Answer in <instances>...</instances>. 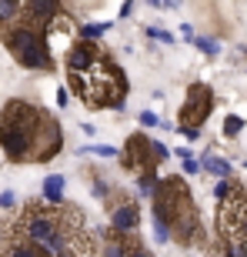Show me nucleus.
<instances>
[{
    "label": "nucleus",
    "instance_id": "f257e3e1",
    "mask_svg": "<svg viewBox=\"0 0 247 257\" xmlns=\"http://www.w3.org/2000/svg\"><path fill=\"white\" fill-rule=\"evenodd\" d=\"M0 147L14 164L50 161L64 147V134L47 110L27 100H7V107L0 110Z\"/></svg>",
    "mask_w": 247,
    "mask_h": 257
},
{
    "label": "nucleus",
    "instance_id": "f03ea898",
    "mask_svg": "<svg viewBox=\"0 0 247 257\" xmlns=\"http://www.w3.org/2000/svg\"><path fill=\"white\" fill-rule=\"evenodd\" d=\"M154 220L171 227V234L184 247H194L204 237L197 207H194V197H190L184 177H164L157 184V191H154Z\"/></svg>",
    "mask_w": 247,
    "mask_h": 257
},
{
    "label": "nucleus",
    "instance_id": "7ed1b4c3",
    "mask_svg": "<svg viewBox=\"0 0 247 257\" xmlns=\"http://www.w3.org/2000/svg\"><path fill=\"white\" fill-rule=\"evenodd\" d=\"M70 80V90H74L87 107L94 110H104V107H114L120 110L124 107V97H127V77L124 70L117 67L114 57H100L94 67H87L84 74H67Z\"/></svg>",
    "mask_w": 247,
    "mask_h": 257
},
{
    "label": "nucleus",
    "instance_id": "20e7f679",
    "mask_svg": "<svg viewBox=\"0 0 247 257\" xmlns=\"http://www.w3.org/2000/svg\"><path fill=\"white\" fill-rule=\"evenodd\" d=\"M0 34H4V44L20 67H27V70H50L54 67L47 50V27H37L27 17H20L14 27L0 30Z\"/></svg>",
    "mask_w": 247,
    "mask_h": 257
},
{
    "label": "nucleus",
    "instance_id": "39448f33",
    "mask_svg": "<svg viewBox=\"0 0 247 257\" xmlns=\"http://www.w3.org/2000/svg\"><path fill=\"white\" fill-rule=\"evenodd\" d=\"M210 107H214V90H210L207 84H190L187 100H184V107H181V134L184 137H187V134H200L197 127L207 120Z\"/></svg>",
    "mask_w": 247,
    "mask_h": 257
},
{
    "label": "nucleus",
    "instance_id": "423d86ee",
    "mask_svg": "<svg viewBox=\"0 0 247 257\" xmlns=\"http://www.w3.org/2000/svg\"><path fill=\"white\" fill-rule=\"evenodd\" d=\"M107 207H110V230L120 234V237H137V230H141V207L131 197H124V194L107 200Z\"/></svg>",
    "mask_w": 247,
    "mask_h": 257
},
{
    "label": "nucleus",
    "instance_id": "0eeeda50",
    "mask_svg": "<svg viewBox=\"0 0 247 257\" xmlns=\"http://www.w3.org/2000/svg\"><path fill=\"white\" fill-rule=\"evenodd\" d=\"M124 164L137 174H147L157 164V154H154V141L144 137V134H131V141L124 147Z\"/></svg>",
    "mask_w": 247,
    "mask_h": 257
},
{
    "label": "nucleus",
    "instance_id": "6e6552de",
    "mask_svg": "<svg viewBox=\"0 0 247 257\" xmlns=\"http://www.w3.org/2000/svg\"><path fill=\"white\" fill-rule=\"evenodd\" d=\"M104 57V47H97L94 40H74L67 50V74H84L87 67H94L97 60Z\"/></svg>",
    "mask_w": 247,
    "mask_h": 257
},
{
    "label": "nucleus",
    "instance_id": "1a4fd4ad",
    "mask_svg": "<svg viewBox=\"0 0 247 257\" xmlns=\"http://www.w3.org/2000/svg\"><path fill=\"white\" fill-rule=\"evenodd\" d=\"M127 247H131V237H120L107 227L104 234V257H127Z\"/></svg>",
    "mask_w": 247,
    "mask_h": 257
},
{
    "label": "nucleus",
    "instance_id": "9d476101",
    "mask_svg": "<svg viewBox=\"0 0 247 257\" xmlns=\"http://www.w3.org/2000/svg\"><path fill=\"white\" fill-rule=\"evenodd\" d=\"M20 17H24V4H14V0H0V30L14 27Z\"/></svg>",
    "mask_w": 247,
    "mask_h": 257
},
{
    "label": "nucleus",
    "instance_id": "9b49d317",
    "mask_svg": "<svg viewBox=\"0 0 247 257\" xmlns=\"http://www.w3.org/2000/svg\"><path fill=\"white\" fill-rule=\"evenodd\" d=\"M44 200L47 204H64V177L60 174H50L44 181Z\"/></svg>",
    "mask_w": 247,
    "mask_h": 257
},
{
    "label": "nucleus",
    "instance_id": "f8f14e48",
    "mask_svg": "<svg viewBox=\"0 0 247 257\" xmlns=\"http://www.w3.org/2000/svg\"><path fill=\"white\" fill-rule=\"evenodd\" d=\"M204 167H207L214 177H224V181H227V174H230L227 161H224V157H217V154H207V157H204Z\"/></svg>",
    "mask_w": 247,
    "mask_h": 257
},
{
    "label": "nucleus",
    "instance_id": "ddd939ff",
    "mask_svg": "<svg viewBox=\"0 0 247 257\" xmlns=\"http://www.w3.org/2000/svg\"><path fill=\"white\" fill-rule=\"evenodd\" d=\"M127 257H154L151 250L144 247L141 244V234H137V237H131V247H127Z\"/></svg>",
    "mask_w": 247,
    "mask_h": 257
},
{
    "label": "nucleus",
    "instance_id": "4468645a",
    "mask_svg": "<svg viewBox=\"0 0 247 257\" xmlns=\"http://www.w3.org/2000/svg\"><path fill=\"white\" fill-rule=\"evenodd\" d=\"M107 27H110V24H84V27H80V40H94L97 34L107 30Z\"/></svg>",
    "mask_w": 247,
    "mask_h": 257
},
{
    "label": "nucleus",
    "instance_id": "2eb2a0df",
    "mask_svg": "<svg viewBox=\"0 0 247 257\" xmlns=\"http://www.w3.org/2000/svg\"><path fill=\"white\" fill-rule=\"evenodd\" d=\"M240 127H244V120H240V117H234V114H230L227 120H224V134H227V137H237Z\"/></svg>",
    "mask_w": 247,
    "mask_h": 257
},
{
    "label": "nucleus",
    "instance_id": "dca6fc26",
    "mask_svg": "<svg viewBox=\"0 0 247 257\" xmlns=\"http://www.w3.org/2000/svg\"><path fill=\"white\" fill-rule=\"evenodd\" d=\"M177 157L184 161V171H187V174H197V171H200V164L190 157V151H177Z\"/></svg>",
    "mask_w": 247,
    "mask_h": 257
},
{
    "label": "nucleus",
    "instance_id": "f3484780",
    "mask_svg": "<svg viewBox=\"0 0 247 257\" xmlns=\"http://www.w3.org/2000/svg\"><path fill=\"white\" fill-rule=\"evenodd\" d=\"M197 47L204 50L207 57H214V54H217V44H214V40H197Z\"/></svg>",
    "mask_w": 247,
    "mask_h": 257
},
{
    "label": "nucleus",
    "instance_id": "a211bd4d",
    "mask_svg": "<svg viewBox=\"0 0 247 257\" xmlns=\"http://www.w3.org/2000/svg\"><path fill=\"white\" fill-rule=\"evenodd\" d=\"M14 204H17V197H14L10 191H7V194H0V207H7V210H10Z\"/></svg>",
    "mask_w": 247,
    "mask_h": 257
},
{
    "label": "nucleus",
    "instance_id": "6ab92c4d",
    "mask_svg": "<svg viewBox=\"0 0 247 257\" xmlns=\"http://www.w3.org/2000/svg\"><path fill=\"white\" fill-rule=\"evenodd\" d=\"M90 154H100V157H117L114 147H90Z\"/></svg>",
    "mask_w": 247,
    "mask_h": 257
},
{
    "label": "nucleus",
    "instance_id": "aec40b11",
    "mask_svg": "<svg viewBox=\"0 0 247 257\" xmlns=\"http://www.w3.org/2000/svg\"><path fill=\"white\" fill-rule=\"evenodd\" d=\"M147 34H151L154 40H164V44H171V40H174L171 34H164V30H147Z\"/></svg>",
    "mask_w": 247,
    "mask_h": 257
},
{
    "label": "nucleus",
    "instance_id": "412c9836",
    "mask_svg": "<svg viewBox=\"0 0 247 257\" xmlns=\"http://www.w3.org/2000/svg\"><path fill=\"white\" fill-rule=\"evenodd\" d=\"M7 244H10V227H0V254H4Z\"/></svg>",
    "mask_w": 247,
    "mask_h": 257
},
{
    "label": "nucleus",
    "instance_id": "4be33fe9",
    "mask_svg": "<svg viewBox=\"0 0 247 257\" xmlns=\"http://www.w3.org/2000/svg\"><path fill=\"white\" fill-rule=\"evenodd\" d=\"M64 104H67V90L60 87V90H57V107H64Z\"/></svg>",
    "mask_w": 247,
    "mask_h": 257
}]
</instances>
